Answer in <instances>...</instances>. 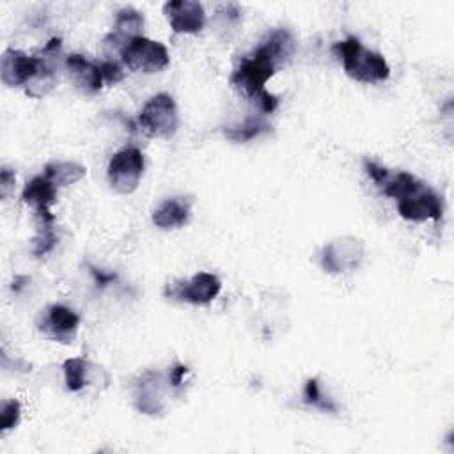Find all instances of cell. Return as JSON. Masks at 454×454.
<instances>
[{
    "instance_id": "obj_19",
    "label": "cell",
    "mask_w": 454,
    "mask_h": 454,
    "mask_svg": "<svg viewBox=\"0 0 454 454\" xmlns=\"http://www.w3.org/2000/svg\"><path fill=\"white\" fill-rule=\"evenodd\" d=\"M270 129L268 122L262 121L261 117H248L243 124L239 126H229L223 128V135L232 140V142H248L257 138L259 135L266 133Z\"/></svg>"
},
{
    "instance_id": "obj_12",
    "label": "cell",
    "mask_w": 454,
    "mask_h": 454,
    "mask_svg": "<svg viewBox=\"0 0 454 454\" xmlns=\"http://www.w3.org/2000/svg\"><path fill=\"white\" fill-rule=\"evenodd\" d=\"M78 325L80 317L74 310L64 305H51L46 309L43 321L39 323V330L57 342L71 344L76 337Z\"/></svg>"
},
{
    "instance_id": "obj_11",
    "label": "cell",
    "mask_w": 454,
    "mask_h": 454,
    "mask_svg": "<svg viewBox=\"0 0 454 454\" xmlns=\"http://www.w3.org/2000/svg\"><path fill=\"white\" fill-rule=\"evenodd\" d=\"M21 199H23L25 204L34 207L39 227H51L53 225V215L50 213V206L57 199V186L50 179H46L44 176L32 177L25 184Z\"/></svg>"
},
{
    "instance_id": "obj_3",
    "label": "cell",
    "mask_w": 454,
    "mask_h": 454,
    "mask_svg": "<svg viewBox=\"0 0 454 454\" xmlns=\"http://www.w3.org/2000/svg\"><path fill=\"white\" fill-rule=\"evenodd\" d=\"M333 51L340 59L346 74L356 82L376 83L390 76V67L385 57L362 46L355 35L335 43Z\"/></svg>"
},
{
    "instance_id": "obj_24",
    "label": "cell",
    "mask_w": 454,
    "mask_h": 454,
    "mask_svg": "<svg viewBox=\"0 0 454 454\" xmlns=\"http://www.w3.org/2000/svg\"><path fill=\"white\" fill-rule=\"evenodd\" d=\"M14 172L12 170H9V168H2V172H0V193H2V199H7V195H9V190L12 188V184H14Z\"/></svg>"
},
{
    "instance_id": "obj_9",
    "label": "cell",
    "mask_w": 454,
    "mask_h": 454,
    "mask_svg": "<svg viewBox=\"0 0 454 454\" xmlns=\"http://www.w3.org/2000/svg\"><path fill=\"white\" fill-rule=\"evenodd\" d=\"M163 14L176 34H195L206 25L204 7L195 0H172L163 5Z\"/></svg>"
},
{
    "instance_id": "obj_15",
    "label": "cell",
    "mask_w": 454,
    "mask_h": 454,
    "mask_svg": "<svg viewBox=\"0 0 454 454\" xmlns=\"http://www.w3.org/2000/svg\"><path fill=\"white\" fill-rule=\"evenodd\" d=\"M142 27H144V18L138 11H135L131 7H124V9L117 11L114 32L110 35H106L105 48L108 50L110 46H114V51L121 53V50L126 46L128 41L140 35Z\"/></svg>"
},
{
    "instance_id": "obj_20",
    "label": "cell",
    "mask_w": 454,
    "mask_h": 454,
    "mask_svg": "<svg viewBox=\"0 0 454 454\" xmlns=\"http://www.w3.org/2000/svg\"><path fill=\"white\" fill-rule=\"evenodd\" d=\"M20 415H21L20 403L16 399H4L0 403V431L5 433L16 427V424L20 422Z\"/></svg>"
},
{
    "instance_id": "obj_8",
    "label": "cell",
    "mask_w": 454,
    "mask_h": 454,
    "mask_svg": "<svg viewBox=\"0 0 454 454\" xmlns=\"http://www.w3.org/2000/svg\"><path fill=\"white\" fill-rule=\"evenodd\" d=\"M220 289H222V282L216 275L200 271V273H195L190 280H181L172 286H167L165 294L179 301L206 305L218 296Z\"/></svg>"
},
{
    "instance_id": "obj_21",
    "label": "cell",
    "mask_w": 454,
    "mask_h": 454,
    "mask_svg": "<svg viewBox=\"0 0 454 454\" xmlns=\"http://www.w3.org/2000/svg\"><path fill=\"white\" fill-rule=\"evenodd\" d=\"M303 401H305L307 404L314 406V408L323 410V411H333V410H335L333 404H332L326 397H323V394H321V390H319V381H317L316 378H312V380H309V381L305 383Z\"/></svg>"
},
{
    "instance_id": "obj_5",
    "label": "cell",
    "mask_w": 454,
    "mask_h": 454,
    "mask_svg": "<svg viewBox=\"0 0 454 454\" xmlns=\"http://www.w3.org/2000/svg\"><path fill=\"white\" fill-rule=\"evenodd\" d=\"M122 64L131 71L156 73L168 66V51L160 41L138 35L121 50Z\"/></svg>"
},
{
    "instance_id": "obj_13",
    "label": "cell",
    "mask_w": 454,
    "mask_h": 454,
    "mask_svg": "<svg viewBox=\"0 0 454 454\" xmlns=\"http://www.w3.org/2000/svg\"><path fill=\"white\" fill-rule=\"evenodd\" d=\"M64 66L71 82L80 92L94 94L101 89L105 80H103L99 64H94L78 53H71L66 57Z\"/></svg>"
},
{
    "instance_id": "obj_16",
    "label": "cell",
    "mask_w": 454,
    "mask_h": 454,
    "mask_svg": "<svg viewBox=\"0 0 454 454\" xmlns=\"http://www.w3.org/2000/svg\"><path fill=\"white\" fill-rule=\"evenodd\" d=\"M190 197H170L153 211V223L160 229H177L188 223L192 211Z\"/></svg>"
},
{
    "instance_id": "obj_25",
    "label": "cell",
    "mask_w": 454,
    "mask_h": 454,
    "mask_svg": "<svg viewBox=\"0 0 454 454\" xmlns=\"http://www.w3.org/2000/svg\"><path fill=\"white\" fill-rule=\"evenodd\" d=\"M186 367L184 365H176L174 369H170V383L172 387H179L183 381V376L186 374Z\"/></svg>"
},
{
    "instance_id": "obj_10",
    "label": "cell",
    "mask_w": 454,
    "mask_h": 454,
    "mask_svg": "<svg viewBox=\"0 0 454 454\" xmlns=\"http://www.w3.org/2000/svg\"><path fill=\"white\" fill-rule=\"evenodd\" d=\"M41 66L39 57L27 55L20 50L9 48L2 55L0 62V76L2 82L9 87H27V83L37 74Z\"/></svg>"
},
{
    "instance_id": "obj_18",
    "label": "cell",
    "mask_w": 454,
    "mask_h": 454,
    "mask_svg": "<svg viewBox=\"0 0 454 454\" xmlns=\"http://www.w3.org/2000/svg\"><path fill=\"white\" fill-rule=\"evenodd\" d=\"M64 369V380H66V388L69 392H80L87 383H89V374H90V362L80 356L67 358L62 365Z\"/></svg>"
},
{
    "instance_id": "obj_4",
    "label": "cell",
    "mask_w": 454,
    "mask_h": 454,
    "mask_svg": "<svg viewBox=\"0 0 454 454\" xmlns=\"http://www.w3.org/2000/svg\"><path fill=\"white\" fill-rule=\"evenodd\" d=\"M138 124L147 137L170 138L179 126V114L174 98L165 92L153 96L140 110Z\"/></svg>"
},
{
    "instance_id": "obj_14",
    "label": "cell",
    "mask_w": 454,
    "mask_h": 454,
    "mask_svg": "<svg viewBox=\"0 0 454 454\" xmlns=\"http://www.w3.org/2000/svg\"><path fill=\"white\" fill-rule=\"evenodd\" d=\"M135 406L140 413L156 415L163 410V381L158 372L147 371L135 387Z\"/></svg>"
},
{
    "instance_id": "obj_22",
    "label": "cell",
    "mask_w": 454,
    "mask_h": 454,
    "mask_svg": "<svg viewBox=\"0 0 454 454\" xmlns=\"http://www.w3.org/2000/svg\"><path fill=\"white\" fill-rule=\"evenodd\" d=\"M55 232L53 227H39V234L34 239V254L35 255H44L55 247Z\"/></svg>"
},
{
    "instance_id": "obj_17",
    "label": "cell",
    "mask_w": 454,
    "mask_h": 454,
    "mask_svg": "<svg viewBox=\"0 0 454 454\" xmlns=\"http://www.w3.org/2000/svg\"><path fill=\"white\" fill-rule=\"evenodd\" d=\"M87 168L76 161H53L44 167V177L50 179L55 186H67L83 179Z\"/></svg>"
},
{
    "instance_id": "obj_2",
    "label": "cell",
    "mask_w": 454,
    "mask_h": 454,
    "mask_svg": "<svg viewBox=\"0 0 454 454\" xmlns=\"http://www.w3.org/2000/svg\"><path fill=\"white\" fill-rule=\"evenodd\" d=\"M364 167L376 186L387 197L395 199L397 213L404 220L424 222L442 218V199L431 186H427V183L408 172L390 174L385 167L374 161H365Z\"/></svg>"
},
{
    "instance_id": "obj_7",
    "label": "cell",
    "mask_w": 454,
    "mask_h": 454,
    "mask_svg": "<svg viewBox=\"0 0 454 454\" xmlns=\"http://www.w3.org/2000/svg\"><path fill=\"white\" fill-rule=\"evenodd\" d=\"M365 254V245L355 236H342L321 250V266L328 273H342L358 268Z\"/></svg>"
},
{
    "instance_id": "obj_1",
    "label": "cell",
    "mask_w": 454,
    "mask_h": 454,
    "mask_svg": "<svg viewBox=\"0 0 454 454\" xmlns=\"http://www.w3.org/2000/svg\"><path fill=\"white\" fill-rule=\"evenodd\" d=\"M293 53V37L287 30L271 32L252 53L245 55L231 74V85L247 96L264 114L275 112L278 98L266 90V82Z\"/></svg>"
},
{
    "instance_id": "obj_23",
    "label": "cell",
    "mask_w": 454,
    "mask_h": 454,
    "mask_svg": "<svg viewBox=\"0 0 454 454\" xmlns=\"http://www.w3.org/2000/svg\"><path fill=\"white\" fill-rule=\"evenodd\" d=\"M99 69H101L103 80L108 82V83H117V82L122 80V69H121V66H119L115 60L101 62V64H99Z\"/></svg>"
},
{
    "instance_id": "obj_6",
    "label": "cell",
    "mask_w": 454,
    "mask_h": 454,
    "mask_svg": "<svg viewBox=\"0 0 454 454\" xmlns=\"http://www.w3.org/2000/svg\"><path fill=\"white\" fill-rule=\"evenodd\" d=\"M144 172V154L137 147H126L115 153L108 161V181L119 193L137 190Z\"/></svg>"
}]
</instances>
